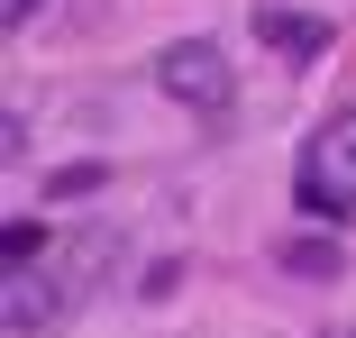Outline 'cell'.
I'll return each instance as SVG.
<instances>
[{
    "label": "cell",
    "instance_id": "277c9868",
    "mask_svg": "<svg viewBox=\"0 0 356 338\" xmlns=\"http://www.w3.org/2000/svg\"><path fill=\"white\" fill-rule=\"evenodd\" d=\"M256 37H265V46H283L293 64L329 55V19H293V10H256Z\"/></svg>",
    "mask_w": 356,
    "mask_h": 338
},
{
    "label": "cell",
    "instance_id": "5b68a950",
    "mask_svg": "<svg viewBox=\"0 0 356 338\" xmlns=\"http://www.w3.org/2000/svg\"><path fill=\"white\" fill-rule=\"evenodd\" d=\"M46 247V229H28V220H10V275H28V256Z\"/></svg>",
    "mask_w": 356,
    "mask_h": 338
},
{
    "label": "cell",
    "instance_id": "6da1fadb",
    "mask_svg": "<svg viewBox=\"0 0 356 338\" xmlns=\"http://www.w3.org/2000/svg\"><path fill=\"white\" fill-rule=\"evenodd\" d=\"M156 83H165V101H183V110H201V119H220V110L238 101V64L210 46V37H183V46L156 55Z\"/></svg>",
    "mask_w": 356,
    "mask_h": 338
},
{
    "label": "cell",
    "instance_id": "3957f363",
    "mask_svg": "<svg viewBox=\"0 0 356 338\" xmlns=\"http://www.w3.org/2000/svg\"><path fill=\"white\" fill-rule=\"evenodd\" d=\"M0 320H10L19 338L55 329V320H64V293H55V275H37V265H28V275H10V293H0Z\"/></svg>",
    "mask_w": 356,
    "mask_h": 338
},
{
    "label": "cell",
    "instance_id": "52a82bcc",
    "mask_svg": "<svg viewBox=\"0 0 356 338\" xmlns=\"http://www.w3.org/2000/svg\"><path fill=\"white\" fill-rule=\"evenodd\" d=\"M37 10H46V0H0V28H28Z\"/></svg>",
    "mask_w": 356,
    "mask_h": 338
},
{
    "label": "cell",
    "instance_id": "7a4b0ae2",
    "mask_svg": "<svg viewBox=\"0 0 356 338\" xmlns=\"http://www.w3.org/2000/svg\"><path fill=\"white\" fill-rule=\"evenodd\" d=\"M311 192H329L338 211H356V110H338L311 147Z\"/></svg>",
    "mask_w": 356,
    "mask_h": 338
},
{
    "label": "cell",
    "instance_id": "8992f818",
    "mask_svg": "<svg viewBox=\"0 0 356 338\" xmlns=\"http://www.w3.org/2000/svg\"><path fill=\"white\" fill-rule=\"evenodd\" d=\"M92 183H101V165H64V174H55V201H74V192H92Z\"/></svg>",
    "mask_w": 356,
    "mask_h": 338
}]
</instances>
